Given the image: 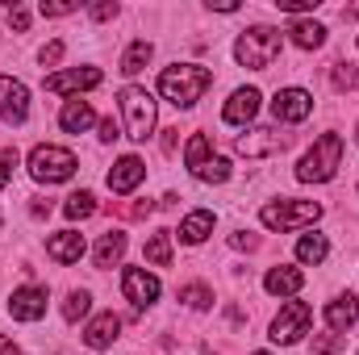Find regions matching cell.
I'll use <instances>...</instances> for the list:
<instances>
[{
    "label": "cell",
    "mask_w": 359,
    "mask_h": 355,
    "mask_svg": "<svg viewBox=\"0 0 359 355\" xmlns=\"http://www.w3.org/2000/svg\"><path fill=\"white\" fill-rule=\"evenodd\" d=\"M209 84H213V72L201 67V63H176V67H163V76H159V92L176 109H192Z\"/></svg>",
    "instance_id": "cell-1"
},
{
    "label": "cell",
    "mask_w": 359,
    "mask_h": 355,
    "mask_svg": "<svg viewBox=\"0 0 359 355\" xmlns=\"http://www.w3.org/2000/svg\"><path fill=\"white\" fill-rule=\"evenodd\" d=\"M280 46H284V34H280V29H271V25H251L247 34H238L234 59H238L243 67H251V72H268L271 63H276V55H280Z\"/></svg>",
    "instance_id": "cell-2"
},
{
    "label": "cell",
    "mask_w": 359,
    "mask_h": 355,
    "mask_svg": "<svg viewBox=\"0 0 359 355\" xmlns=\"http://www.w3.org/2000/svg\"><path fill=\"white\" fill-rule=\"evenodd\" d=\"M339 163H343V138H339V134H322V138L301 155L297 180H301V184H326V180H334Z\"/></svg>",
    "instance_id": "cell-3"
},
{
    "label": "cell",
    "mask_w": 359,
    "mask_h": 355,
    "mask_svg": "<svg viewBox=\"0 0 359 355\" xmlns=\"http://www.w3.org/2000/svg\"><path fill=\"white\" fill-rule=\"evenodd\" d=\"M117 109L126 117V138L147 142L151 130H155V96L147 88H138V84H130V88L117 92Z\"/></svg>",
    "instance_id": "cell-4"
},
{
    "label": "cell",
    "mask_w": 359,
    "mask_h": 355,
    "mask_svg": "<svg viewBox=\"0 0 359 355\" xmlns=\"http://www.w3.org/2000/svg\"><path fill=\"white\" fill-rule=\"evenodd\" d=\"M318 217H322V205L318 201H292V196L268 201L259 209V222L268 230H301V226H313Z\"/></svg>",
    "instance_id": "cell-5"
},
{
    "label": "cell",
    "mask_w": 359,
    "mask_h": 355,
    "mask_svg": "<svg viewBox=\"0 0 359 355\" xmlns=\"http://www.w3.org/2000/svg\"><path fill=\"white\" fill-rule=\"evenodd\" d=\"M76 155L67 151V147H50V142H42V147H34L29 151V176L38 180V184H63V180L76 176Z\"/></svg>",
    "instance_id": "cell-6"
},
{
    "label": "cell",
    "mask_w": 359,
    "mask_h": 355,
    "mask_svg": "<svg viewBox=\"0 0 359 355\" xmlns=\"http://www.w3.org/2000/svg\"><path fill=\"white\" fill-rule=\"evenodd\" d=\"M309 322H313V309H309L305 301L280 305V314H276V322H271V343H280V347L301 343V335H309Z\"/></svg>",
    "instance_id": "cell-7"
},
{
    "label": "cell",
    "mask_w": 359,
    "mask_h": 355,
    "mask_svg": "<svg viewBox=\"0 0 359 355\" xmlns=\"http://www.w3.org/2000/svg\"><path fill=\"white\" fill-rule=\"evenodd\" d=\"M284 147H288V138L280 130H271V126H255V130L234 138V151L247 155V159H268V155H280Z\"/></svg>",
    "instance_id": "cell-8"
},
{
    "label": "cell",
    "mask_w": 359,
    "mask_h": 355,
    "mask_svg": "<svg viewBox=\"0 0 359 355\" xmlns=\"http://www.w3.org/2000/svg\"><path fill=\"white\" fill-rule=\"evenodd\" d=\"M121 293L134 309H147L159 301V276H151L147 267H126L121 272Z\"/></svg>",
    "instance_id": "cell-9"
},
{
    "label": "cell",
    "mask_w": 359,
    "mask_h": 355,
    "mask_svg": "<svg viewBox=\"0 0 359 355\" xmlns=\"http://www.w3.org/2000/svg\"><path fill=\"white\" fill-rule=\"evenodd\" d=\"M29 117V88L13 76H0V121L21 126Z\"/></svg>",
    "instance_id": "cell-10"
},
{
    "label": "cell",
    "mask_w": 359,
    "mask_h": 355,
    "mask_svg": "<svg viewBox=\"0 0 359 355\" xmlns=\"http://www.w3.org/2000/svg\"><path fill=\"white\" fill-rule=\"evenodd\" d=\"M271 113H276V121L297 126V121H305V117L313 113V96L305 88H280L276 100H271Z\"/></svg>",
    "instance_id": "cell-11"
},
{
    "label": "cell",
    "mask_w": 359,
    "mask_h": 355,
    "mask_svg": "<svg viewBox=\"0 0 359 355\" xmlns=\"http://www.w3.org/2000/svg\"><path fill=\"white\" fill-rule=\"evenodd\" d=\"M104 76H100V67H72V72H55V76H46V92H55V96H67V92H88L96 88Z\"/></svg>",
    "instance_id": "cell-12"
},
{
    "label": "cell",
    "mask_w": 359,
    "mask_h": 355,
    "mask_svg": "<svg viewBox=\"0 0 359 355\" xmlns=\"http://www.w3.org/2000/svg\"><path fill=\"white\" fill-rule=\"evenodd\" d=\"M8 314H13L17 322H38V318L46 314V288H38V284H21V288L8 297Z\"/></svg>",
    "instance_id": "cell-13"
},
{
    "label": "cell",
    "mask_w": 359,
    "mask_h": 355,
    "mask_svg": "<svg viewBox=\"0 0 359 355\" xmlns=\"http://www.w3.org/2000/svg\"><path fill=\"white\" fill-rule=\"evenodd\" d=\"M147 180V163L138 159V155H121L113 168H109V188L117 192V196H126V192H134L138 184Z\"/></svg>",
    "instance_id": "cell-14"
},
{
    "label": "cell",
    "mask_w": 359,
    "mask_h": 355,
    "mask_svg": "<svg viewBox=\"0 0 359 355\" xmlns=\"http://www.w3.org/2000/svg\"><path fill=\"white\" fill-rule=\"evenodd\" d=\"M84 251H88V243H84L80 230H59V234L46 239V255H50L55 264H80Z\"/></svg>",
    "instance_id": "cell-15"
},
{
    "label": "cell",
    "mask_w": 359,
    "mask_h": 355,
    "mask_svg": "<svg viewBox=\"0 0 359 355\" xmlns=\"http://www.w3.org/2000/svg\"><path fill=\"white\" fill-rule=\"evenodd\" d=\"M259 88H238L230 100H226V109H222V117H226V126H247L255 113H259Z\"/></svg>",
    "instance_id": "cell-16"
},
{
    "label": "cell",
    "mask_w": 359,
    "mask_h": 355,
    "mask_svg": "<svg viewBox=\"0 0 359 355\" xmlns=\"http://www.w3.org/2000/svg\"><path fill=\"white\" fill-rule=\"evenodd\" d=\"M121 335V318L109 309V314H96L88 322V330H84V343H88L92 351H104V347H113V339Z\"/></svg>",
    "instance_id": "cell-17"
},
{
    "label": "cell",
    "mask_w": 359,
    "mask_h": 355,
    "mask_svg": "<svg viewBox=\"0 0 359 355\" xmlns=\"http://www.w3.org/2000/svg\"><path fill=\"white\" fill-rule=\"evenodd\" d=\"M359 322V301L351 293H343V297H334L330 305H326V326L334 330V335H343V330H351Z\"/></svg>",
    "instance_id": "cell-18"
},
{
    "label": "cell",
    "mask_w": 359,
    "mask_h": 355,
    "mask_svg": "<svg viewBox=\"0 0 359 355\" xmlns=\"http://www.w3.org/2000/svg\"><path fill=\"white\" fill-rule=\"evenodd\" d=\"M301 284H305V272L301 267H271L268 276H264V288H268L271 297H297L301 293Z\"/></svg>",
    "instance_id": "cell-19"
},
{
    "label": "cell",
    "mask_w": 359,
    "mask_h": 355,
    "mask_svg": "<svg viewBox=\"0 0 359 355\" xmlns=\"http://www.w3.org/2000/svg\"><path fill=\"white\" fill-rule=\"evenodd\" d=\"M92 121H96V113H92L88 100H80V96H72V100L63 105V113H59V126H63L67 134H84Z\"/></svg>",
    "instance_id": "cell-20"
},
{
    "label": "cell",
    "mask_w": 359,
    "mask_h": 355,
    "mask_svg": "<svg viewBox=\"0 0 359 355\" xmlns=\"http://www.w3.org/2000/svg\"><path fill=\"white\" fill-rule=\"evenodd\" d=\"M209 234H213V213H209V209H192V213L180 222V243H188V247L205 243Z\"/></svg>",
    "instance_id": "cell-21"
},
{
    "label": "cell",
    "mask_w": 359,
    "mask_h": 355,
    "mask_svg": "<svg viewBox=\"0 0 359 355\" xmlns=\"http://www.w3.org/2000/svg\"><path fill=\"white\" fill-rule=\"evenodd\" d=\"M121 255H126V234H121V230L100 234V243H96V267L121 264Z\"/></svg>",
    "instance_id": "cell-22"
},
{
    "label": "cell",
    "mask_w": 359,
    "mask_h": 355,
    "mask_svg": "<svg viewBox=\"0 0 359 355\" xmlns=\"http://www.w3.org/2000/svg\"><path fill=\"white\" fill-rule=\"evenodd\" d=\"M292 46H301V51H318L322 42H326V25H318V21H292Z\"/></svg>",
    "instance_id": "cell-23"
},
{
    "label": "cell",
    "mask_w": 359,
    "mask_h": 355,
    "mask_svg": "<svg viewBox=\"0 0 359 355\" xmlns=\"http://www.w3.org/2000/svg\"><path fill=\"white\" fill-rule=\"evenodd\" d=\"M213 159V147H209V134H192L188 138V147H184V163H188V172L196 176L205 163Z\"/></svg>",
    "instance_id": "cell-24"
},
{
    "label": "cell",
    "mask_w": 359,
    "mask_h": 355,
    "mask_svg": "<svg viewBox=\"0 0 359 355\" xmlns=\"http://www.w3.org/2000/svg\"><path fill=\"white\" fill-rule=\"evenodd\" d=\"M326 255H330L326 234H301V239H297V260H301V264H322Z\"/></svg>",
    "instance_id": "cell-25"
},
{
    "label": "cell",
    "mask_w": 359,
    "mask_h": 355,
    "mask_svg": "<svg viewBox=\"0 0 359 355\" xmlns=\"http://www.w3.org/2000/svg\"><path fill=\"white\" fill-rule=\"evenodd\" d=\"M147 264L172 267V230H155V234L147 239Z\"/></svg>",
    "instance_id": "cell-26"
},
{
    "label": "cell",
    "mask_w": 359,
    "mask_h": 355,
    "mask_svg": "<svg viewBox=\"0 0 359 355\" xmlns=\"http://www.w3.org/2000/svg\"><path fill=\"white\" fill-rule=\"evenodd\" d=\"M151 55H155V46L147 42V38H138V42H130V51L121 55V72L126 76H138L147 63H151Z\"/></svg>",
    "instance_id": "cell-27"
},
{
    "label": "cell",
    "mask_w": 359,
    "mask_h": 355,
    "mask_svg": "<svg viewBox=\"0 0 359 355\" xmlns=\"http://www.w3.org/2000/svg\"><path fill=\"white\" fill-rule=\"evenodd\" d=\"M63 213H67L72 222H84V217L96 213V196H92V192H72L67 205H63Z\"/></svg>",
    "instance_id": "cell-28"
},
{
    "label": "cell",
    "mask_w": 359,
    "mask_h": 355,
    "mask_svg": "<svg viewBox=\"0 0 359 355\" xmlns=\"http://www.w3.org/2000/svg\"><path fill=\"white\" fill-rule=\"evenodd\" d=\"M330 84L339 92H359V67L355 63H334L330 67Z\"/></svg>",
    "instance_id": "cell-29"
},
{
    "label": "cell",
    "mask_w": 359,
    "mask_h": 355,
    "mask_svg": "<svg viewBox=\"0 0 359 355\" xmlns=\"http://www.w3.org/2000/svg\"><path fill=\"white\" fill-rule=\"evenodd\" d=\"M88 309H92V293H84V288L67 293V301H63V318H67V322H80Z\"/></svg>",
    "instance_id": "cell-30"
},
{
    "label": "cell",
    "mask_w": 359,
    "mask_h": 355,
    "mask_svg": "<svg viewBox=\"0 0 359 355\" xmlns=\"http://www.w3.org/2000/svg\"><path fill=\"white\" fill-rule=\"evenodd\" d=\"M196 180L201 184H226L230 180V159H222V155H213L201 172H196Z\"/></svg>",
    "instance_id": "cell-31"
},
{
    "label": "cell",
    "mask_w": 359,
    "mask_h": 355,
    "mask_svg": "<svg viewBox=\"0 0 359 355\" xmlns=\"http://www.w3.org/2000/svg\"><path fill=\"white\" fill-rule=\"evenodd\" d=\"M180 301H184L188 309H209V305H213V293H209L205 284H184V288H180Z\"/></svg>",
    "instance_id": "cell-32"
},
{
    "label": "cell",
    "mask_w": 359,
    "mask_h": 355,
    "mask_svg": "<svg viewBox=\"0 0 359 355\" xmlns=\"http://www.w3.org/2000/svg\"><path fill=\"white\" fill-rule=\"evenodd\" d=\"M313 351H318V355L347 351V335H334V330H330V335H318V339H313Z\"/></svg>",
    "instance_id": "cell-33"
},
{
    "label": "cell",
    "mask_w": 359,
    "mask_h": 355,
    "mask_svg": "<svg viewBox=\"0 0 359 355\" xmlns=\"http://www.w3.org/2000/svg\"><path fill=\"white\" fill-rule=\"evenodd\" d=\"M8 25H13L17 34H25V29H29V8H25V4H8Z\"/></svg>",
    "instance_id": "cell-34"
},
{
    "label": "cell",
    "mask_w": 359,
    "mask_h": 355,
    "mask_svg": "<svg viewBox=\"0 0 359 355\" xmlns=\"http://www.w3.org/2000/svg\"><path fill=\"white\" fill-rule=\"evenodd\" d=\"M276 8H280V13H297V17H301V13H313V8H318V0H276Z\"/></svg>",
    "instance_id": "cell-35"
},
{
    "label": "cell",
    "mask_w": 359,
    "mask_h": 355,
    "mask_svg": "<svg viewBox=\"0 0 359 355\" xmlns=\"http://www.w3.org/2000/svg\"><path fill=\"white\" fill-rule=\"evenodd\" d=\"M76 8H80V4H72V0H59V4H46V0H42V4H38L42 17H67V13H76Z\"/></svg>",
    "instance_id": "cell-36"
},
{
    "label": "cell",
    "mask_w": 359,
    "mask_h": 355,
    "mask_svg": "<svg viewBox=\"0 0 359 355\" xmlns=\"http://www.w3.org/2000/svg\"><path fill=\"white\" fill-rule=\"evenodd\" d=\"M13 168H17V151H0V188L13 180Z\"/></svg>",
    "instance_id": "cell-37"
},
{
    "label": "cell",
    "mask_w": 359,
    "mask_h": 355,
    "mask_svg": "<svg viewBox=\"0 0 359 355\" xmlns=\"http://www.w3.org/2000/svg\"><path fill=\"white\" fill-rule=\"evenodd\" d=\"M38 59H42V67H55V63L63 59V42H50V46H42V55H38Z\"/></svg>",
    "instance_id": "cell-38"
},
{
    "label": "cell",
    "mask_w": 359,
    "mask_h": 355,
    "mask_svg": "<svg viewBox=\"0 0 359 355\" xmlns=\"http://www.w3.org/2000/svg\"><path fill=\"white\" fill-rule=\"evenodd\" d=\"M92 17L96 21H109V17H117V4H109V0L104 4H92Z\"/></svg>",
    "instance_id": "cell-39"
},
{
    "label": "cell",
    "mask_w": 359,
    "mask_h": 355,
    "mask_svg": "<svg viewBox=\"0 0 359 355\" xmlns=\"http://www.w3.org/2000/svg\"><path fill=\"white\" fill-rule=\"evenodd\" d=\"M113 138H117V121L104 117V121H100V142H113Z\"/></svg>",
    "instance_id": "cell-40"
},
{
    "label": "cell",
    "mask_w": 359,
    "mask_h": 355,
    "mask_svg": "<svg viewBox=\"0 0 359 355\" xmlns=\"http://www.w3.org/2000/svg\"><path fill=\"white\" fill-rule=\"evenodd\" d=\"M151 209H155L151 201H138V205H130V209H121V213H126V217H147Z\"/></svg>",
    "instance_id": "cell-41"
},
{
    "label": "cell",
    "mask_w": 359,
    "mask_h": 355,
    "mask_svg": "<svg viewBox=\"0 0 359 355\" xmlns=\"http://www.w3.org/2000/svg\"><path fill=\"white\" fill-rule=\"evenodd\" d=\"M230 247H234V251H251V247H255V239H251V234H234V239H230Z\"/></svg>",
    "instance_id": "cell-42"
},
{
    "label": "cell",
    "mask_w": 359,
    "mask_h": 355,
    "mask_svg": "<svg viewBox=\"0 0 359 355\" xmlns=\"http://www.w3.org/2000/svg\"><path fill=\"white\" fill-rule=\"evenodd\" d=\"M0 355H21V347H17V343H8V339L0 335Z\"/></svg>",
    "instance_id": "cell-43"
},
{
    "label": "cell",
    "mask_w": 359,
    "mask_h": 355,
    "mask_svg": "<svg viewBox=\"0 0 359 355\" xmlns=\"http://www.w3.org/2000/svg\"><path fill=\"white\" fill-rule=\"evenodd\" d=\"M355 142H359V126H355Z\"/></svg>",
    "instance_id": "cell-44"
},
{
    "label": "cell",
    "mask_w": 359,
    "mask_h": 355,
    "mask_svg": "<svg viewBox=\"0 0 359 355\" xmlns=\"http://www.w3.org/2000/svg\"><path fill=\"white\" fill-rule=\"evenodd\" d=\"M255 355H268V351H255Z\"/></svg>",
    "instance_id": "cell-45"
},
{
    "label": "cell",
    "mask_w": 359,
    "mask_h": 355,
    "mask_svg": "<svg viewBox=\"0 0 359 355\" xmlns=\"http://www.w3.org/2000/svg\"><path fill=\"white\" fill-rule=\"evenodd\" d=\"M0 226H4V217H0Z\"/></svg>",
    "instance_id": "cell-46"
}]
</instances>
